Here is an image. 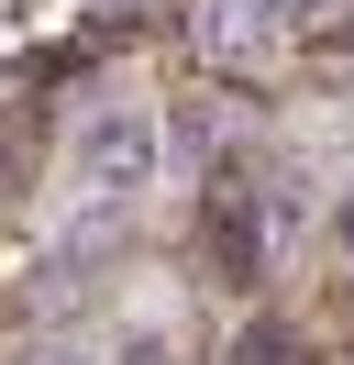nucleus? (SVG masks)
<instances>
[{
	"instance_id": "nucleus-5",
	"label": "nucleus",
	"mask_w": 354,
	"mask_h": 365,
	"mask_svg": "<svg viewBox=\"0 0 354 365\" xmlns=\"http://www.w3.org/2000/svg\"><path fill=\"white\" fill-rule=\"evenodd\" d=\"M233 365H299V343H288V332H277V321H255V332H243V343H233Z\"/></svg>"
},
{
	"instance_id": "nucleus-8",
	"label": "nucleus",
	"mask_w": 354,
	"mask_h": 365,
	"mask_svg": "<svg viewBox=\"0 0 354 365\" xmlns=\"http://www.w3.org/2000/svg\"><path fill=\"white\" fill-rule=\"evenodd\" d=\"M34 365H100V354H78V343H56V354H34Z\"/></svg>"
},
{
	"instance_id": "nucleus-6",
	"label": "nucleus",
	"mask_w": 354,
	"mask_h": 365,
	"mask_svg": "<svg viewBox=\"0 0 354 365\" xmlns=\"http://www.w3.org/2000/svg\"><path fill=\"white\" fill-rule=\"evenodd\" d=\"M266 11H277V23H288V34H299V23H321L332 0H266Z\"/></svg>"
},
{
	"instance_id": "nucleus-4",
	"label": "nucleus",
	"mask_w": 354,
	"mask_h": 365,
	"mask_svg": "<svg viewBox=\"0 0 354 365\" xmlns=\"http://www.w3.org/2000/svg\"><path fill=\"white\" fill-rule=\"evenodd\" d=\"M166 144H177V166H211V155H221L211 111H177V122H166Z\"/></svg>"
},
{
	"instance_id": "nucleus-7",
	"label": "nucleus",
	"mask_w": 354,
	"mask_h": 365,
	"mask_svg": "<svg viewBox=\"0 0 354 365\" xmlns=\"http://www.w3.org/2000/svg\"><path fill=\"white\" fill-rule=\"evenodd\" d=\"M332 244L354 255V188H343V200H332Z\"/></svg>"
},
{
	"instance_id": "nucleus-3",
	"label": "nucleus",
	"mask_w": 354,
	"mask_h": 365,
	"mask_svg": "<svg viewBox=\"0 0 354 365\" xmlns=\"http://www.w3.org/2000/svg\"><path fill=\"white\" fill-rule=\"evenodd\" d=\"M199 56H221V67H255V56H277V11H266V0H199Z\"/></svg>"
},
{
	"instance_id": "nucleus-1",
	"label": "nucleus",
	"mask_w": 354,
	"mask_h": 365,
	"mask_svg": "<svg viewBox=\"0 0 354 365\" xmlns=\"http://www.w3.org/2000/svg\"><path fill=\"white\" fill-rule=\"evenodd\" d=\"M155 166H166V133H155L144 111H100V122L78 133V188H88L100 210H133V200L155 188Z\"/></svg>"
},
{
	"instance_id": "nucleus-2",
	"label": "nucleus",
	"mask_w": 354,
	"mask_h": 365,
	"mask_svg": "<svg viewBox=\"0 0 354 365\" xmlns=\"http://www.w3.org/2000/svg\"><path fill=\"white\" fill-rule=\"evenodd\" d=\"M277 222H288V188H255V178H211V255L233 288H255L266 255H277Z\"/></svg>"
}]
</instances>
